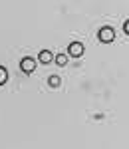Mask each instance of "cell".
<instances>
[{"label":"cell","instance_id":"1","mask_svg":"<svg viewBox=\"0 0 129 149\" xmlns=\"http://www.w3.org/2000/svg\"><path fill=\"white\" fill-rule=\"evenodd\" d=\"M113 38H115V32H113L111 26H103V28L99 30V40H101L103 44H109Z\"/></svg>","mask_w":129,"mask_h":149},{"label":"cell","instance_id":"2","mask_svg":"<svg viewBox=\"0 0 129 149\" xmlns=\"http://www.w3.org/2000/svg\"><path fill=\"white\" fill-rule=\"evenodd\" d=\"M20 68H22V72H26V74H32L36 70V60L34 58H22Z\"/></svg>","mask_w":129,"mask_h":149},{"label":"cell","instance_id":"3","mask_svg":"<svg viewBox=\"0 0 129 149\" xmlns=\"http://www.w3.org/2000/svg\"><path fill=\"white\" fill-rule=\"evenodd\" d=\"M68 54L74 56V58H80L83 54V44L82 42H71L70 48H68Z\"/></svg>","mask_w":129,"mask_h":149},{"label":"cell","instance_id":"4","mask_svg":"<svg viewBox=\"0 0 129 149\" xmlns=\"http://www.w3.org/2000/svg\"><path fill=\"white\" fill-rule=\"evenodd\" d=\"M38 60H40V64H50V62L54 60V54H52L50 50H42V52L38 54Z\"/></svg>","mask_w":129,"mask_h":149},{"label":"cell","instance_id":"5","mask_svg":"<svg viewBox=\"0 0 129 149\" xmlns=\"http://www.w3.org/2000/svg\"><path fill=\"white\" fill-rule=\"evenodd\" d=\"M54 60H56L58 66H66L68 64V56L66 54H58V56H54Z\"/></svg>","mask_w":129,"mask_h":149},{"label":"cell","instance_id":"6","mask_svg":"<svg viewBox=\"0 0 129 149\" xmlns=\"http://www.w3.org/2000/svg\"><path fill=\"white\" fill-rule=\"evenodd\" d=\"M48 84H50V88H60V84H62V80H60L58 76H50V80H48Z\"/></svg>","mask_w":129,"mask_h":149},{"label":"cell","instance_id":"7","mask_svg":"<svg viewBox=\"0 0 129 149\" xmlns=\"http://www.w3.org/2000/svg\"><path fill=\"white\" fill-rule=\"evenodd\" d=\"M6 80H8V72H6L4 66H0V86H2V84H6Z\"/></svg>","mask_w":129,"mask_h":149},{"label":"cell","instance_id":"8","mask_svg":"<svg viewBox=\"0 0 129 149\" xmlns=\"http://www.w3.org/2000/svg\"><path fill=\"white\" fill-rule=\"evenodd\" d=\"M123 30H125V32H127V34H129V20H127V22H125V24H123Z\"/></svg>","mask_w":129,"mask_h":149}]
</instances>
